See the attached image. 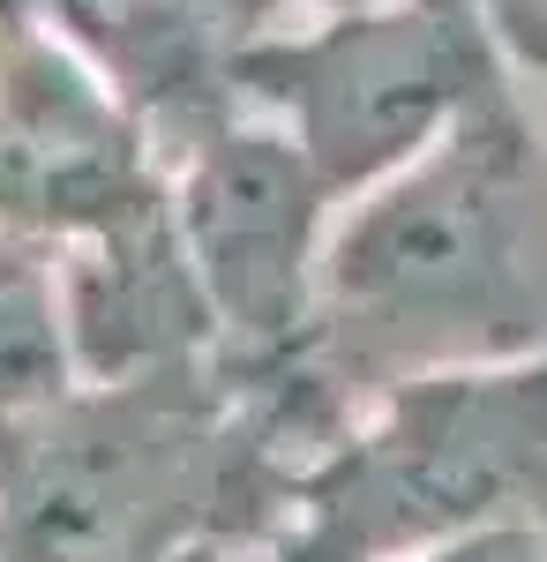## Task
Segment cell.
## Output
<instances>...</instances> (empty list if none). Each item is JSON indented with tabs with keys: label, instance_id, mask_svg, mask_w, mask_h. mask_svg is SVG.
I'll return each mask as SVG.
<instances>
[{
	"label": "cell",
	"instance_id": "5",
	"mask_svg": "<svg viewBox=\"0 0 547 562\" xmlns=\"http://www.w3.org/2000/svg\"><path fill=\"white\" fill-rule=\"evenodd\" d=\"M166 203V166L90 53L38 0H0V225L45 248Z\"/></svg>",
	"mask_w": 547,
	"mask_h": 562
},
{
	"label": "cell",
	"instance_id": "1",
	"mask_svg": "<svg viewBox=\"0 0 547 562\" xmlns=\"http://www.w3.org/2000/svg\"><path fill=\"white\" fill-rule=\"evenodd\" d=\"M525 352H547V150L503 83L331 217L308 360L360 413L390 383Z\"/></svg>",
	"mask_w": 547,
	"mask_h": 562
},
{
	"label": "cell",
	"instance_id": "8",
	"mask_svg": "<svg viewBox=\"0 0 547 562\" xmlns=\"http://www.w3.org/2000/svg\"><path fill=\"white\" fill-rule=\"evenodd\" d=\"M76 338H68V301H60V256L0 225V428L31 420L45 405L76 397Z\"/></svg>",
	"mask_w": 547,
	"mask_h": 562
},
{
	"label": "cell",
	"instance_id": "10",
	"mask_svg": "<svg viewBox=\"0 0 547 562\" xmlns=\"http://www.w3.org/2000/svg\"><path fill=\"white\" fill-rule=\"evenodd\" d=\"M413 562H547V525H472L458 540H435Z\"/></svg>",
	"mask_w": 547,
	"mask_h": 562
},
{
	"label": "cell",
	"instance_id": "7",
	"mask_svg": "<svg viewBox=\"0 0 547 562\" xmlns=\"http://www.w3.org/2000/svg\"><path fill=\"white\" fill-rule=\"evenodd\" d=\"M53 256H60V301L83 383H150V375L217 368V315L180 248L172 195Z\"/></svg>",
	"mask_w": 547,
	"mask_h": 562
},
{
	"label": "cell",
	"instance_id": "2",
	"mask_svg": "<svg viewBox=\"0 0 547 562\" xmlns=\"http://www.w3.org/2000/svg\"><path fill=\"white\" fill-rule=\"evenodd\" d=\"M472 525H547V352L435 368L360 405L278 562H413Z\"/></svg>",
	"mask_w": 547,
	"mask_h": 562
},
{
	"label": "cell",
	"instance_id": "6",
	"mask_svg": "<svg viewBox=\"0 0 547 562\" xmlns=\"http://www.w3.org/2000/svg\"><path fill=\"white\" fill-rule=\"evenodd\" d=\"M38 8L90 53V68L150 135L158 166L248 113L241 45L255 15L241 0H38Z\"/></svg>",
	"mask_w": 547,
	"mask_h": 562
},
{
	"label": "cell",
	"instance_id": "11",
	"mask_svg": "<svg viewBox=\"0 0 547 562\" xmlns=\"http://www.w3.org/2000/svg\"><path fill=\"white\" fill-rule=\"evenodd\" d=\"M255 23H278V8H353V0H241Z\"/></svg>",
	"mask_w": 547,
	"mask_h": 562
},
{
	"label": "cell",
	"instance_id": "4",
	"mask_svg": "<svg viewBox=\"0 0 547 562\" xmlns=\"http://www.w3.org/2000/svg\"><path fill=\"white\" fill-rule=\"evenodd\" d=\"M180 248L217 315V368H278L315 338L331 188L263 113H241L166 166Z\"/></svg>",
	"mask_w": 547,
	"mask_h": 562
},
{
	"label": "cell",
	"instance_id": "9",
	"mask_svg": "<svg viewBox=\"0 0 547 562\" xmlns=\"http://www.w3.org/2000/svg\"><path fill=\"white\" fill-rule=\"evenodd\" d=\"M465 8L488 23L510 76H540L547 83V0H465Z\"/></svg>",
	"mask_w": 547,
	"mask_h": 562
},
{
	"label": "cell",
	"instance_id": "3",
	"mask_svg": "<svg viewBox=\"0 0 547 562\" xmlns=\"http://www.w3.org/2000/svg\"><path fill=\"white\" fill-rule=\"evenodd\" d=\"M503 83L517 76L465 0H353L300 31L255 23L241 45L248 113L308 158L337 211L427 158Z\"/></svg>",
	"mask_w": 547,
	"mask_h": 562
}]
</instances>
